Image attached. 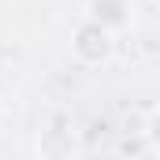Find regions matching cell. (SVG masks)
Wrapping results in <instances>:
<instances>
[{
  "mask_svg": "<svg viewBox=\"0 0 160 160\" xmlns=\"http://www.w3.org/2000/svg\"><path fill=\"white\" fill-rule=\"evenodd\" d=\"M134 0H86V19L104 26L108 34H119L134 22Z\"/></svg>",
  "mask_w": 160,
  "mask_h": 160,
  "instance_id": "7a4b0ae2",
  "label": "cell"
},
{
  "mask_svg": "<svg viewBox=\"0 0 160 160\" xmlns=\"http://www.w3.org/2000/svg\"><path fill=\"white\" fill-rule=\"evenodd\" d=\"M71 48H75V56H78L82 63L97 67V63H104V60L112 56V34H108L104 26H97L93 19H82L78 30H75Z\"/></svg>",
  "mask_w": 160,
  "mask_h": 160,
  "instance_id": "6da1fadb",
  "label": "cell"
}]
</instances>
